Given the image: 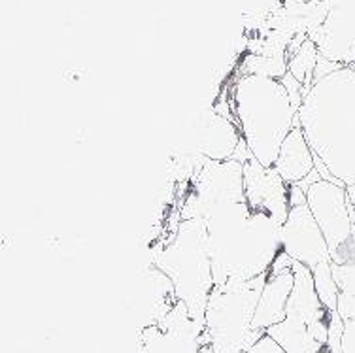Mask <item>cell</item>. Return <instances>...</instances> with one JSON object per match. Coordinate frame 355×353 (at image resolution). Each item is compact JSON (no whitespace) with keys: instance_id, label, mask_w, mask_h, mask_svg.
<instances>
[{"instance_id":"4","label":"cell","mask_w":355,"mask_h":353,"mask_svg":"<svg viewBox=\"0 0 355 353\" xmlns=\"http://www.w3.org/2000/svg\"><path fill=\"white\" fill-rule=\"evenodd\" d=\"M153 265L171 279L176 299L187 306L193 320L205 327L206 304L216 286L205 219H182L171 240L155 252Z\"/></svg>"},{"instance_id":"6","label":"cell","mask_w":355,"mask_h":353,"mask_svg":"<svg viewBox=\"0 0 355 353\" xmlns=\"http://www.w3.org/2000/svg\"><path fill=\"white\" fill-rule=\"evenodd\" d=\"M246 203L244 163L236 159L206 161L189 180L180 206V219H208L225 206Z\"/></svg>"},{"instance_id":"7","label":"cell","mask_w":355,"mask_h":353,"mask_svg":"<svg viewBox=\"0 0 355 353\" xmlns=\"http://www.w3.org/2000/svg\"><path fill=\"white\" fill-rule=\"evenodd\" d=\"M306 204L327 240L331 261L344 265L355 257V212L346 187L329 180H315L308 185Z\"/></svg>"},{"instance_id":"16","label":"cell","mask_w":355,"mask_h":353,"mask_svg":"<svg viewBox=\"0 0 355 353\" xmlns=\"http://www.w3.org/2000/svg\"><path fill=\"white\" fill-rule=\"evenodd\" d=\"M331 270L338 287V308L336 312L342 320H355V257L344 265L331 261Z\"/></svg>"},{"instance_id":"15","label":"cell","mask_w":355,"mask_h":353,"mask_svg":"<svg viewBox=\"0 0 355 353\" xmlns=\"http://www.w3.org/2000/svg\"><path fill=\"white\" fill-rule=\"evenodd\" d=\"M321 53L314 42L306 38V42L302 44L301 48L297 49L287 62V70L289 74L293 76L297 82H301V85L306 89V93L312 89L315 82V70L320 64Z\"/></svg>"},{"instance_id":"8","label":"cell","mask_w":355,"mask_h":353,"mask_svg":"<svg viewBox=\"0 0 355 353\" xmlns=\"http://www.w3.org/2000/svg\"><path fill=\"white\" fill-rule=\"evenodd\" d=\"M242 142L239 127L231 116L221 114L216 106H206L185 125L176 153H193L210 161L234 159Z\"/></svg>"},{"instance_id":"21","label":"cell","mask_w":355,"mask_h":353,"mask_svg":"<svg viewBox=\"0 0 355 353\" xmlns=\"http://www.w3.org/2000/svg\"><path fill=\"white\" fill-rule=\"evenodd\" d=\"M346 193H348V200H349V204H352V208H354V212H355V184L348 185V187H346Z\"/></svg>"},{"instance_id":"14","label":"cell","mask_w":355,"mask_h":353,"mask_svg":"<svg viewBox=\"0 0 355 353\" xmlns=\"http://www.w3.org/2000/svg\"><path fill=\"white\" fill-rule=\"evenodd\" d=\"M274 169L287 185L302 184L315 170L314 151L310 148L301 125H297L284 140Z\"/></svg>"},{"instance_id":"22","label":"cell","mask_w":355,"mask_h":353,"mask_svg":"<svg viewBox=\"0 0 355 353\" xmlns=\"http://www.w3.org/2000/svg\"><path fill=\"white\" fill-rule=\"evenodd\" d=\"M320 353H333V352H331V350H329V347L327 346H325V347H323V350H321V352Z\"/></svg>"},{"instance_id":"11","label":"cell","mask_w":355,"mask_h":353,"mask_svg":"<svg viewBox=\"0 0 355 353\" xmlns=\"http://www.w3.org/2000/svg\"><path fill=\"white\" fill-rule=\"evenodd\" d=\"M289 187L274 166H265L253 157L244 163V197L252 210L265 212L286 223L291 208Z\"/></svg>"},{"instance_id":"17","label":"cell","mask_w":355,"mask_h":353,"mask_svg":"<svg viewBox=\"0 0 355 353\" xmlns=\"http://www.w3.org/2000/svg\"><path fill=\"white\" fill-rule=\"evenodd\" d=\"M289 57H272V55L250 53L240 67L242 76H263V78H274L282 80L289 72L287 70Z\"/></svg>"},{"instance_id":"13","label":"cell","mask_w":355,"mask_h":353,"mask_svg":"<svg viewBox=\"0 0 355 353\" xmlns=\"http://www.w3.org/2000/svg\"><path fill=\"white\" fill-rule=\"evenodd\" d=\"M293 274H295V284L287 300L286 308V318L289 320L302 321L304 325H314L315 321L327 320L331 312L323 306L320 300V295L315 291L314 284V274L308 266L301 265L293 261Z\"/></svg>"},{"instance_id":"19","label":"cell","mask_w":355,"mask_h":353,"mask_svg":"<svg viewBox=\"0 0 355 353\" xmlns=\"http://www.w3.org/2000/svg\"><path fill=\"white\" fill-rule=\"evenodd\" d=\"M246 353H286L280 347V344L274 338H270L268 334H265L259 342H255Z\"/></svg>"},{"instance_id":"2","label":"cell","mask_w":355,"mask_h":353,"mask_svg":"<svg viewBox=\"0 0 355 353\" xmlns=\"http://www.w3.org/2000/svg\"><path fill=\"white\" fill-rule=\"evenodd\" d=\"M205 221L216 286L268 274L284 252V223L248 203L225 206Z\"/></svg>"},{"instance_id":"5","label":"cell","mask_w":355,"mask_h":353,"mask_svg":"<svg viewBox=\"0 0 355 353\" xmlns=\"http://www.w3.org/2000/svg\"><path fill=\"white\" fill-rule=\"evenodd\" d=\"M268 274L214 286L206 304L202 344H210L216 353H246L265 336L253 329V316Z\"/></svg>"},{"instance_id":"9","label":"cell","mask_w":355,"mask_h":353,"mask_svg":"<svg viewBox=\"0 0 355 353\" xmlns=\"http://www.w3.org/2000/svg\"><path fill=\"white\" fill-rule=\"evenodd\" d=\"M291 208L282 227V246L284 253L289 257L314 270L321 263L331 261L327 240L321 232L320 225L312 216L306 204V193L301 185L289 187Z\"/></svg>"},{"instance_id":"12","label":"cell","mask_w":355,"mask_h":353,"mask_svg":"<svg viewBox=\"0 0 355 353\" xmlns=\"http://www.w3.org/2000/svg\"><path fill=\"white\" fill-rule=\"evenodd\" d=\"M295 284L293 265L286 266L282 270H270L265 282L263 293L259 297V304L253 316V329L265 331L276 323L286 320V308L291 289Z\"/></svg>"},{"instance_id":"1","label":"cell","mask_w":355,"mask_h":353,"mask_svg":"<svg viewBox=\"0 0 355 353\" xmlns=\"http://www.w3.org/2000/svg\"><path fill=\"white\" fill-rule=\"evenodd\" d=\"M299 125L314 159L336 184H355V64H342L308 91Z\"/></svg>"},{"instance_id":"20","label":"cell","mask_w":355,"mask_h":353,"mask_svg":"<svg viewBox=\"0 0 355 353\" xmlns=\"http://www.w3.org/2000/svg\"><path fill=\"white\" fill-rule=\"evenodd\" d=\"M342 353H355V320L344 321Z\"/></svg>"},{"instance_id":"3","label":"cell","mask_w":355,"mask_h":353,"mask_svg":"<svg viewBox=\"0 0 355 353\" xmlns=\"http://www.w3.org/2000/svg\"><path fill=\"white\" fill-rule=\"evenodd\" d=\"M232 119L255 161L274 166L284 140L299 125V108L282 80L242 76L229 96Z\"/></svg>"},{"instance_id":"10","label":"cell","mask_w":355,"mask_h":353,"mask_svg":"<svg viewBox=\"0 0 355 353\" xmlns=\"http://www.w3.org/2000/svg\"><path fill=\"white\" fill-rule=\"evenodd\" d=\"M202 333L205 327L193 320L182 300H176L159 323L144 327L138 353H198Z\"/></svg>"},{"instance_id":"18","label":"cell","mask_w":355,"mask_h":353,"mask_svg":"<svg viewBox=\"0 0 355 353\" xmlns=\"http://www.w3.org/2000/svg\"><path fill=\"white\" fill-rule=\"evenodd\" d=\"M312 274H314L315 291L320 295V300L323 302V306L327 308L329 312H336V308H338V287H336L335 276H333V270H331V261L315 266Z\"/></svg>"}]
</instances>
